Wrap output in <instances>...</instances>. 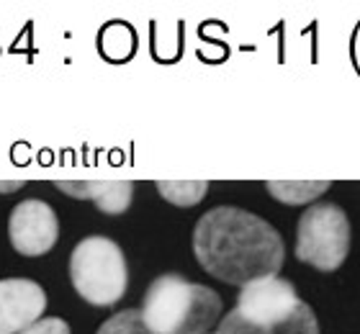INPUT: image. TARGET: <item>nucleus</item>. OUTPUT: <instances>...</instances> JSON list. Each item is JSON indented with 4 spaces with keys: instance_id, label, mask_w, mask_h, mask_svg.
<instances>
[{
    "instance_id": "nucleus-1",
    "label": "nucleus",
    "mask_w": 360,
    "mask_h": 334,
    "mask_svg": "<svg viewBox=\"0 0 360 334\" xmlns=\"http://www.w3.org/2000/svg\"><path fill=\"white\" fill-rule=\"evenodd\" d=\"M193 255L209 275L229 285L278 275L283 242L265 219L234 206L211 208L193 229Z\"/></svg>"
},
{
    "instance_id": "nucleus-2",
    "label": "nucleus",
    "mask_w": 360,
    "mask_h": 334,
    "mask_svg": "<svg viewBox=\"0 0 360 334\" xmlns=\"http://www.w3.org/2000/svg\"><path fill=\"white\" fill-rule=\"evenodd\" d=\"M219 334H319V324L291 283L268 275L240 290L237 306L219 321Z\"/></svg>"
},
{
    "instance_id": "nucleus-3",
    "label": "nucleus",
    "mask_w": 360,
    "mask_h": 334,
    "mask_svg": "<svg viewBox=\"0 0 360 334\" xmlns=\"http://www.w3.org/2000/svg\"><path fill=\"white\" fill-rule=\"evenodd\" d=\"M142 316L155 334H206L221 316V298L183 275H160L147 288Z\"/></svg>"
},
{
    "instance_id": "nucleus-4",
    "label": "nucleus",
    "mask_w": 360,
    "mask_h": 334,
    "mask_svg": "<svg viewBox=\"0 0 360 334\" xmlns=\"http://www.w3.org/2000/svg\"><path fill=\"white\" fill-rule=\"evenodd\" d=\"M70 281L88 304H119L129 285L127 257L113 239L85 237L70 255Z\"/></svg>"
},
{
    "instance_id": "nucleus-5",
    "label": "nucleus",
    "mask_w": 360,
    "mask_h": 334,
    "mask_svg": "<svg viewBox=\"0 0 360 334\" xmlns=\"http://www.w3.org/2000/svg\"><path fill=\"white\" fill-rule=\"evenodd\" d=\"M350 250V221L335 203H316L299 219L296 229V257L307 265L332 273L338 270Z\"/></svg>"
},
{
    "instance_id": "nucleus-6",
    "label": "nucleus",
    "mask_w": 360,
    "mask_h": 334,
    "mask_svg": "<svg viewBox=\"0 0 360 334\" xmlns=\"http://www.w3.org/2000/svg\"><path fill=\"white\" fill-rule=\"evenodd\" d=\"M8 237H11L15 252L26 255V257L46 255L60 237V221H57L54 208L39 198L21 200L11 211Z\"/></svg>"
},
{
    "instance_id": "nucleus-7",
    "label": "nucleus",
    "mask_w": 360,
    "mask_h": 334,
    "mask_svg": "<svg viewBox=\"0 0 360 334\" xmlns=\"http://www.w3.org/2000/svg\"><path fill=\"white\" fill-rule=\"evenodd\" d=\"M46 293L29 278L0 281V334H21L41 319Z\"/></svg>"
},
{
    "instance_id": "nucleus-8",
    "label": "nucleus",
    "mask_w": 360,
    "mask_h": 334,
    "mask_svg": "<svg viewBox=\"0 0 360 334\" xmlns=\"http://www.w3.org/2000/svg\"><path fill=\"white\" fill-rule=\"evenodd\" d=\"M62 193L80 200H96L105 214H124L131 203L134 186L127 180H75V183H57Z\"/></svg>"
},
{
    "instance_id": "nucleus-9",
    "label": "nucleus",
    "mask_w": 360,
    "mask_h": 334,
    "mask_svg": "<svg viewBox=\"0 0 360 334\" xmlns=\"http://www.w3.org/2000/svg\"><path fill=\"white\" fill-rule=\"evenodd\" d=\"M270 195L281 203H288V206H299V203H309V200L319 198L322 193L330 191V183L327 180H316V183H307V180H270L268 183Z\"/></svg>"
},
{
    "instance_id": "nucleus-10",
    "label": "nucleus",
    "mask_w": 360,
    "mask_h": 334,
    "mask_svg": "<svg viewBox=\"0 0 360 334\" xmlns=\"http://www.w3.org/2000/svg\"><path fill=\"white\" fill-rule=\"evenodd\" d=\"M158 191L162 193V198L175 206H195L198 200H203L209 183H203V180H173V183L160 180Z\"/></svg>"
},
{
    "instance_id": "nucleus-11",
    "label": "nucleus",
    "mask_w": 360,
    "mask_h": 334,
    "mask_svg": "<svg viewBox=\"0 0 360 334\" xmlns=\"http://www.w3.org/2000/svg\"><path fill=\"white\" fill-rule=\"evenodd\" d=\"M98 334H155L142 316V309H127V311L113 314L111 319H105L98 329Z\"/></svg>"
},
{
    "instance_id": "nucleus-12",
    "label": "nucleus",
    "mask_w": 360,
    "mask_h": 334,
    "mask_svg": "<svg viewBox=\"0 0 360 334\" xmlns=\"http://www.w3.org/2000/svg\"><path fill=\"white\" fill-rule=\"evenodd\" d=\"M21 334H70V327L60 316H49V319H39L37 324H31Z\"/></svg>"
},
{
    "instance_id": "nucleus-13",
    "label": "nucleus",
    "mask_w": 360,
    "mask_h": 334,
    "mask_svg": "<svg viewBox=\"0 0 360 334\" xmlns=\"http://www.w3.org/2000/svg\"><path fill=\"white\" fill-rule=\"evenodd\" d=\"M217 334H219V332H217Z\"/></svg>"
}]
</instances>
